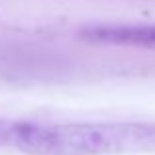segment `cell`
<instances>
[{"label":"cell","instance_id":"6da1fadb","mask_svg":"<svg viewBox=\"0 0 155 155\" xmlns=\"http://www.w3.org/2000/svg\"><path fill=\"white\" fill-rule=\"evenodd\" d=\"M14 149L28 155L155 153V122H81L59 126L20 122Z\"/></svg>","mask_w":155,"mask_h":155},{"label":"cell","instance_id":"7a4b0ae2","mask_svg":"<svg viewBox=\"0 0 155 155\" xmlns=\"http://www.w3.org/2000/svg\"><path fill=\"white\" fill-rule=\"evenodd\" d=\"M81 38L106 45H126L155 51V24L130 26H92L81 31Z\"/></svg>","mask_w":155,"mask_h":155},{"label":"cell","instance_id":"3957f363","mask_svg":"<svg viewBox=\"0 0 155 155\" xmlns=\"http://www.w3.org/2000/svg\"><path fill=\"white\" fill-rule=\"evenodd\" d=\"M18 128H20V122L0 118V147H14Z\"/></svg>","mask_w":155,"mask_h":155}]
</instances>
